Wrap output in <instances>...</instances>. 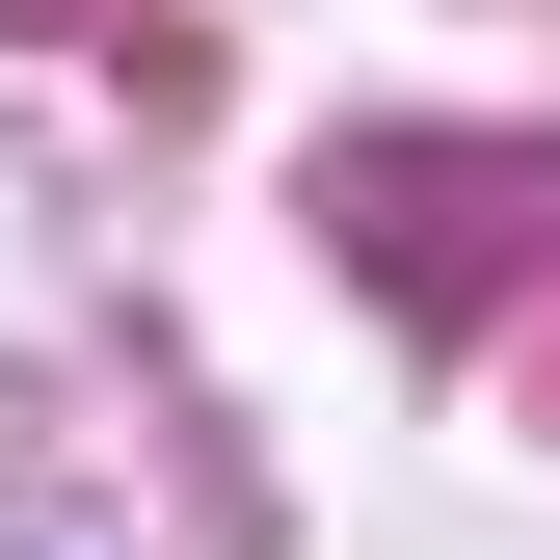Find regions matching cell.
<instances>
[{
  "label": "cell",
  "mask_w": 560,
  "mask_h": 560,
  "mask_svg": "<svg viewBox=\"0 0 560 560\" xmlns=\"http://www.w3.org/2000/svg\"><path fill=\"white\" fill-rule=\"evenodd\" d=\"M320 214H347V267H374L400 320H480L508 267H560V161L534 133H374Z\"/></svg>",
  "instance_id": "1"
},
{
  "label": "cell",
  "mask_w": 560,
  "mask_h": 560,
  "mask_svg": "<svg viewBox=\"0 0 560 560\" xmlns=\"http://www.w3.org/2000/svg\"><path fill=\"white\" fill-rule=\"evenodd\" d=\"M508 374H534V428H560V294H534V320H508Z\"/></svg>",
  "instance_id": "2"
},
{
  "label": "cell",
  "mask_w": 560,
  "mask_h": 560,
  "mask_svg": "<svg viewBox=\"0 0 560 560\" xmlns=\"http://www.w3.org/2000/svg\"><path fill=\"white\" fill-rule=\"evenodd\" d=\"M0 27H133V0H0ZM133 54H161V27H133Z\"/></svg>",
  "instance_id": "3"
}]
</instances>
